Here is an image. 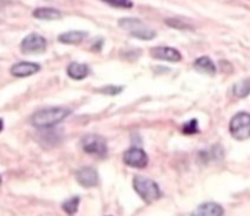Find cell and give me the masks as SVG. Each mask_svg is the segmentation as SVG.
<instances>
[{
  "instance_id": "obj_2",
  "label": "cell",
  "mask_w": 250,
  "mask_h": 216,
  "mask_svg": "<svg viewBox=\"0 0 250 216\" xmlns=\"http://www.w3.org/2000/svg\"><path fill=\"white\" fill-rule=\"evenodd\" d=\"M133 188L137 194L148 204H151L161 198V190L158 183L144 176H136L133 178Z\"/></svg>"
},
{
  "instance_id": "obj_15",
  "label": "cell",
  "mask_w": 250,
  "mask_h": 216,
  "mask_svg": "<svg viewBox=\"0 0 250 216\" xmlns=\"http://www.w3.org/2000/svg\"><path fill=\"white\" fill-rule=\"evenodd\" d=\"M33 16L39 20H45V21H53L62 17V14L55 7H38L33 11Z\"/></svg>"
},
{
  "instance_id": "obj_9",
  "label": "cell",
  "mask_w": 250,
  "mask_h": 216,
  "mask_svg": "<svg viewBox=\"0 0 250 216\" xmlns=\"http://www.w3.org/2000/svg\"><path fill=\"white\" fill-rule=\"evenodd\" d=\"M77 182L84 188H93L99 182V176L95 169L93 168H82L76 173Z\"/></svg>"
},
{
  "instance_id": "obj_3",
  "label": "cell",
  "mask_w": 250,
  "mask_h": 216,
  "mask_svg": "<svg viewBox=\"0 0 250 216\" xmlns=\"http://www.w3.org/2000/svg\"><path fill=\"white\" fill-rule=\"evenodd\" d=\"M119 26L127 33L131 34L132 37L142 39V41H151L156 36L155 31L146 26L139 19H133V17L121 19L119 21Z\"/></svg>"
},
{
  "instance_id": "obj_12",
  "label": "cell",
  "mask_w": 250,
  "mask_h": 216,
  "mask_svg": "<svg viewBox=\"0 0 250 216\" xmlns=\"http://www.w3.org/2000/svg\"><path fill=\"white\" fill-rule=\"evenodd\" d=\"M67 75L68 77L72 80L81 81L84 80L88 75H89V67L85 64L81 63H71L67 66Z\"/></svg>"
},
{
  "instance_id": "obj_4",
  "label": "cell",
  "mask_w": 250,
  "mask_h": 216,
  "mask_svg": "<svg viewBox=\"0 0 250 216\" xmlns=\"http://www.w3.org/2000/svg\"><path fill=\"white\" fill-rule=\"evenodd\" d=\"M229 132L237 141H246L250 138V114L237 112L229 122Z\"/></svg>"
},
{
  "instance_id": "obj_21",
  "label": "cell",
  "mask_w": 250,
  "mask_h": 216,
  "mask_svg": "<svg viewBox=\"0 0 250 216\" xmlns=\"http://www.w3.org/2000/svg\"><path fill=\"white\" fill-rule=\"evenodd\" d=\"M124 87L121 86H106V87H102L100 89H98V92L103 93V94H107V95H116L120 94L122 92Z\"/></svg>"
},
{
  "instance_id": "obj_11",
  "label": "cell",
  "mask_w": 250,
  "mask_h": 216,
  "mask_svg": "<svg viewBox=\"0 0 250 216\" xmlns=\"http://www.w3.org/2000/svg\"><path fill=\"white\" fill-rule=\"evenodd\" d=\"M194 215H208V216H221L225 214V209L217 203H204V204H200L197 209L193 213Z\"/></svg>"
},
{
  "instance_id": "obj_10",
  "label": "cell",
  "mask_w": 250,
  "mask_h": 216,
  "mask_svg": "<svg viewBox=\"0 0 250 216\" xmlns=\"http://www.w3.org/2000/svg\"><path fill=\"white\" fill-rule=\"evenodd\" d=\"M41 71V65L36 63H27V61H22V63H17L11 66L10 68V73L14 77H28V76L34 75V73Z\"/></svg>"
},
{
  "instance_id": "obj_18",
  "label": "cell",
  "mask_w": 250,
  "mask_h": 216,
  "mask_svg": "<svg viewBox=\"0 0 250 216\" xmlns=\"http://www.w3.org/2000/svg\"><path fill=\"white\" fill-rule=\"evenodd\" d=\"M183 133L186 134H197L199 133V122L197 119H192L183 125Z\"/></svg>"
},
{
  "instance_id": "obj_6",
  "label": "cell",
  "mask_w": 250,
  "mask_h": 216,
  "mask_svg": "<svg viewBox=\"0 0 250 216\" xmlns=\"http://www.w3.org/2000/svg\"><path fill=\"white\" fill-rule=\"evenodd\" d=\"M20 49L26 55L42 54L46 49V39L38 33H31L22 39Z\"/></svg>"
},
{
  "instance_id": "obj_14",
  "label": "cell",
  "mask_w": 250,
  "mask_h": 216,
  "mask_svg": "<svg viewBox=\"0 0 250 216\" xmlns=\"http://www.w3.org/2000/svg\"><path fill=\"white\" fill-rule=\"evenodd\" d=\"M88 37V33L84 31H68L61 33L58 37V41L62 44H78L84 41Z\"/></svg>"
},
{
  "instance_id": "obj_16",
  "label": "cell",
  "mask_w": 250,
  "mask_h": 216,
  "mask_svg": "<svg viewBox=\"0 0 250 216\" xmlns=\"http://www.w3.org/2000/svg\"><path fill=\"white\" fill-rule=\"evenodd\" d=\"M233 94L237 98H247L250 94V77L238 81L233 86Z\"/></svg>"
},
{
  "instance_id": "obj_5",
  "label": "cell",
  "mask_w": 250,
  "mask_h": 216,
  "mask_svg": "<svg viewBox=\"0 0 250 216\" xmlns=\"http://www.w3.org/2000/svg\"><path fill=\"white\" fill-rule=\"evenodd\" d=\"M82 149L87 154L90 155H97L100 158H104L107 154V144L103 137L97 134H87L81 141Z\"/></svg>"
},
{
  "instance_id": "obj_20",
  "label": "cell",
  "mask_w": 250,
  "mask_h": 216,
  "mask_svg": "<svg viewBox=\"0 0 250 216\" xmlns=\"http://www.w3.org/2000/svg\"><path fill=\"white\" fill-rule=\"evenodd\" d=\"M105 4H109L110 6L121 7V9H131L133 6L132 0H102Z\"/></svg>"
},
{
  "instance_id": "obj_13",
  "label": "cell",
  "mask_w": 250,
  "mask_h": 216,
  "mask_svg": "<svg viewBox=\"0 0 250 216\" xmlns=\"http://www.w3.org/2000/svg\"><path fill=\"white\" fill-rule=\"evenodd\" d=\"M194 68L200 73L212 76L216 73V66L209 56H200L194 61Z\"/></svg>"
},
{
  "instance_id": "obj_1",
  "label": "cell",
  "mask_w": 250,
  "mask_h": 216,
  "mask_svg": "<svg viewBox=\"0 0 250 216\" xmlns=\"http://www.w3.org/2000/svg\"><path fill=\"white\" fill-rule=\"evenodd\" d=\"M68 108H48L34 112L31 117V124L37 129H50L62 122L68 115H71Z\"/></svg>"
},
{
  "instance_id": "obj_8",
  "label": "cell",
  "mask_w": 250,
  "mask_h": 216,
  "mask_svg": "<svg viewBox=\"0 0 250 216\" xmlns=\"http://www.w3.org/2000/svg\"><path fill=\"white\" fill-rule=\"evenodd\" d=\"M150 55L156 60L178 63L182 60V54L172 46H155L150 50Z\"/></svg>"
},
{
  "instance_id": "obj_19",
  "label": "cell",
  "mask_w": 250,
  "mask_h": 216,
  "mask_svg": "<svg viewBox=\"0 0 250 216\" xmlns=\"http://www.w3.org/2000/svg\"><path fill=\"white\" fill-rule=\"evenodd\" d=\"M165 23L167 24V26L173 27V28H176V29H193V26L186 23V22H183L182 20L167 19V20H165Z\"/></svg>"
},
{
  "instance_id": "obj_7",
  "label": "cell",
  "mask_w": 250,
  "mask_h": 216,
  "mask_svg": "<svg viewBox=\"0 0 250 216\" xmlns=\"http://www.w3.org/2000/svg\"><path fill=\"white\" fill-rule=\"evenodd\" d=\"M124 161L126 165L131 166V168L144 169L148 166L149 158L143 149L133 147V148H129L128 151H125Z\"/></svg>"
},
{
  "instance_id": "obj_17",
  "label": "cell",
  "mask_w": 250,
  "mask_h": 216,
  "mask_svg": "<svg viewBox=\"0 0 250 216\" xmlns=\"http://www.w3.org/2000/svg\"><path fill=\"white\" fill-rule=\"evenodd\" d=\"M81 198L78 195L70 198L62 203V210L68 215H75L78 212V205H80Z\"/></svg>"
}]
</instances>
